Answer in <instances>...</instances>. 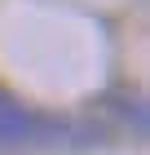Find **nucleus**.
Segmentation results:
<instances>
[{"label":"nucleus","mask_w":150,"mask_h":155,"mask_svg":"<svg viewBox=\"0 0 150 155\" xmlns=\"http://www.w3.org/2000/svg\"><path fill=\"white\" fill-rule=\"evenodd\" d=\"M0 137H9V142H18V137H35V120L27 115L18 102H9V97H0Z\"/></svg>","instance_id":"f257e3e1"}]
</instances>
